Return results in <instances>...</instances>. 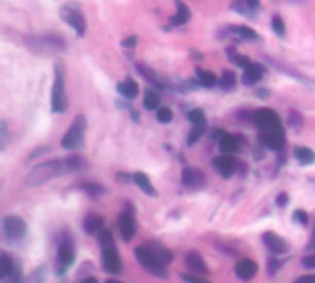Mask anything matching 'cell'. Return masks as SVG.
I'll use <instances>...</instances> for the list:
<instances>
[{
    "label": "cell",
    "instance_id": "9c48e42d",
    "mask_svg": "<svg viewBox=\"0 0 315 283\" xmlns=\"http://www.w3.org/2000/svg\"><path fill=\"white\" fill-rule=\"evenodd\" d=\"M264 243H266V247L269 249V252L275 254V256H282V254H286L289 250L288 241L282 239L280 235L273 234V232H266V234H264Z\"/></svg>",
    "mask_w": 315,
    "mask_h": 283
},
{
    "label": "cell",
    "instance_id": "e0dca14e",
    "mask_svg": "<svg viewBox=\"0 0 315 283\" xmlns=\"http://www.w3.org/2000/svg\"><path fill=\"white\" fill-rule=\"evenodd\" d=\"M262 76H264V66H262V65H256V63H253V65H251L249 68H245L243 85L251 87V85L258 83L260 79H262Z\"/></svg>",
    "mask_w": 315,
    "mask_h": 283
},
{
    "label": "cell",
    "instance_id": "8fae6325",
    "mask_svg": "<svg viewBox=\"0 0 315 283\" xmlns=\"http://www.w3.org/2000/svg\"><path fill=\"white\" fill-rule=\"evenodd\" d=\"M118 230L124 241H131L136 234V222L129 212H124L118 217Z\"/></svg>",
    "mask_w": 315,
    "mask_h": 283
},
{
    "label": "cell",
    "instance_id": "ee69618b",
    "mask_svg": "<svg viewBox=\"0 0 315 283\" xmlns=\"http://www.w3.org/2000/svg\"><path fill=\"white\" fill-rule=\"evenodd\" d=\"M276 204H278V206L288 204V195H286V193H280V195L276 197Z\"/></svg>",
    "mask_w": 315,
    "mask_h": 283
},
{
    "label": "cell",
    "instance_id": "60d3db41",
    "mask_svg": "<svg viewBox=\"0 0 315 283\" xmlns=\"http://www.w3.org/2000/svg\"><path fill=\"white\" fill-rule=\"evenodd\" d=\"M48 151H50V147H39V149H35L33 153H30V155H28V162L33 160V158H37L39 155H43V153H48Z\"/></svg>",
    "mask_w": 315,
    "mask_h": 283
},
{
    "label": "cell",
    "instance_id": "681fc988",
    "mask_svg": "<svg viewBox=\"0 0 315 283\" xmlns=\"http://www.w3.org/2000/svg\"><path fill=\"white\" fill-rule=\"evenodd\" d=\"M313 239H315V227H313Z\"/></svg>",
    "mask_w": 315,
    "mask_h": 283
},
{
    "label": "cell",
    "instance_id": "7a4b0ae2",
    "mask_svg": "<svg viewBox=\"0 0 315 283\" xmlns=\"http://www.w3.org/2000/svg\"><path fill=\"white\" fill-rule=\"evenodd\" d=\"M56 76H54V88H52V112L63 114L68 107L65 90V63L56 61Z\"/></svg>",
    "mask_w": 315,
    "mask_h": 283
},
{
    "label": "cell",
    "instance_id": "5b68a950",
    "mask_svg": "<svg viewBox=\"0 0 315 283\" xmlns=\"http://www.w3.org/2000/svg\"><path fill=\"white\" fill-rule=\"evenodd\" d=\"M135 256H136V259H138L140 265L144 267L149 274H153L162 279L168 278V270H166V267H164V263L148 249V244H146V247H136Z\"/></svg>",
    "mask_w": 315,
    "mask_h": 283
},
{
    "label": "cell",
    "instance_id": "cb8c5ba5",
    "mask_svg": "<svg viewBox=\"0 0 315 283\" xmlns=\"http://www.w3.org/2000/svg\"><path fill=\"white\" fill-rule=\"evenodd\" d=\"M13 270H15L13 259H11V257H9L6 252H2V254H0V278H2V279L8 278Z\"/></svg>",
    "mask_w": 315,
    "mask_h": 283
},
{
    "label": "cell",
    "instance_id": "7402d4cb",
    "mask_svg": "<svg viewBox=\"0 0 315 283\" xmlns=\"http://www.w3.org/2000/svg\"><path fill=\"white\" fill-rule=\"evenodd\" d=\"M219 149L223 153H236L238 149H240V144H238L236 136L229 135V133L221 135V138H219Z\"/></svg>",
    "mask_w": 315,
    "mask_h": 283
},
{
    "label": "cell",
    "instance_id": "c3c4849f",
    "mask_svg": "<svg viewBox=\"0 0 315 283\" xmlns=\"http://www.w3.org/2000/svg\"><path fill=\"white\" fill-rule=\"evenodd\" d=\"M105 283H122V281H116V279H107Z\"/></svg>",
    "mask_w": 315,
    "mask_h": 283
},
{
    "label": "cell",
    "instance_id": "30bf717a",
    "mask_svg": "<svg viewBox=\"0 0 315 283\" xmlns=\"http://www.w3.org/2000/svg\"><path fill=\"white\" fill-rule=\"evenodd\" d=\"M234 272H236V276L241 279V281H251V279L256 276V272H258V265H256L253 259H249V257H243V259H240V261L236 263Z\"/></svg>",
    "mask_w": 315,
    "mask_h": 283
},
{
    "label": "cell",
    "instance_id": "7c38bea8",
    "mask_svg": "<svg viewBox=\"0 0 315 283\" xmlns=\"http://www.w3.org/2000/svg\"><path fill=\"white\" fill-rule=\"evenodd\" d=\"M74 263V250L68 243H63L57 250V274H63L66 267H70Z\"/></svg>",
    "mask_w": 315,
    "mask_h": 283
},
{
    "label": "cell",
    "instance_id": "8992f818",
    "mask_svg": "<svg viewBox=\"0 0 315 283\" xmlns=\"http://www.w3.org/2000/svg\"><path fill=\"white\" fill-rule=\"evenodd\" d=\"M253 122L262 129V131L271 133H284L282 131V123H280L278 114L273 109H258L253 114Z\"/></svg>",
    "mask_w": 315,
    "mask_h": 283
},
{
    "label": "cell",
    "instance_id": "f1b7e54d",
    "mask_svg": "<svg viewBox=\"0 0 315 283\" xmlns=\"http://www.w3.org/2000/svg\"><path fill=\"white\" fill-rule=\"evenodd\" d=\"M219 85H221V88H223V90H232V88L236 87V76L227 70V72H223V74H221Z\"/></svg>",
    "mask_w": 315,
    "mask_h": 283
},
{
    "label": "cell",
    "instance_id": "3957f363",
    "mask_svg": "<svg viewBox=\"0 0 315 283\" xmlns=\"http://www.w3.org/2000/svg\"><path fill=\"white\" fill-rule=\"evenodd\" d=\"M61 18L79 35V37H83L85 31H87V21H85L83 9H81V6H79L78 2H74V0L66 2V4L61 8Z\"/></svg>",
    "mask_w": 315,
    "mask_h": 283
},
{
    "label": "cell",
    "instance_id": "2e32d148",
    "mask_svg": "<svg viewBox=\"0 0 315 283\" xmlns=\"http://www.w3.org/2000/svg\"><path fill=\"white\" fill-rule=\"evenodd\" d=\"M184 263H186V267H188L190 272H197V274H206V272H208V267H206V263L203 261V257L199 256L197 252H188V254H186Z\"/></svg>",
    "mask_w": 315,
    "mask_h": 283
},
{
    "label": "cell",
    "instance_id": "bcb514c9",
    "mask_svg": "<svg viewBox=\"0 0 315 283\" xmlns=\"http://www.w3.org/2000/svg\"><path fill=\"white\" fill-rule=\"evenodd\" d=\"M124 46H135V44H136V37H135V35H131V37H127V39L126 41H124Z\"/></svg>",
    "mask_w": 315,
    "mask_h": 283
},
{
    "label": "cell",
    "instance_id": "f6af8a7d",
    "mask_svg": "<svg viewBox=\"0 0 315 283\" xmlns=\"http://www.w3.org/2000/svg\"><path fill=\"white\" fill-rule=\"evenodd\" d=\"M245 4L249 9H258L260 8V0H245Z\"/></svg>",
    "mask_w": 315,
    "mask_h": 283
},
{
    "label": "cell",
    "instance_id": "6da1fadb",
    "mask_svg": "<svg viewBox=\"0 0 315 283\" xmlns=\"http://www.w3.org/2000/svg\"><path fill=\"white\" fill-rule=\"evenodd\" d=\"M85 167L83 158L79 157H66V158H54V160L43 162L39 166H35L30 173L24 177V184L28 187H37L46 184L48 180L65 177L70 173H78Z\"/></svg>",
    "mask_w": 315,
    "mask_h": 283
},
{
    "label": "cell",
    "instance_id": "1f68e13d",
    "mask_svg": "<svg viewBox=\"0 0 315 283\" xmlns=\"http://www.w3.org/2000/svg\"><path fill=\"white\" fill-rule=\"evenodd\" d=\"M234 33L241 35V37H245V39H251V41H256L258 39V33L253 30V28L249 26H236L234 28Z\"/></svg>",
    "mask_w": 315,
    "mask_h": 283
},
{
    "label": "cell",
    "instance_id": "b9f144b4",
    "mask_svg": "<svg viewBox=\"0 0 315 283\" xmlns=\"http://www.w3.org/2000/svg\"><path fill=\"white\" fill-rule=\"evenodd\" d=\"M295 283H315V274H304L295 279Z\"/></svg>",
    "mask_w": 315,
    "mask_h": 283
},
{
    "label": "cell",
    "instance_id": "8d00e7d4",
    "mask_svg": "<svg viewBox=\"0 0 315 283\" xmlns=\"http://www.w3.org/2000/svg\"><path fill=\"white\" fill-rule=\"evenodd\" d=\"M44 267H39V269L33 270V274L30 276V281L28 283H43L44 281Z\"/></svg>",
    "mask_w": 315,
    "mask_h": 283
},
{
    "label": "cell",
    "instance_id": "d6986e66",
    "mask_svg": "<svg viewBox=\"0 0 315 283\" xmlns=\"http://www.w3.org/2000/svg\"><path fill=\"white\" fill-rule=\"evenodd\" d=\"M293 155L302 166H308V164H313L315 162V151L310 147H302V145H297L293 149Z\"/></svg>",
    "mask_w": 315,
    "mask_h": 283
},
{
    "label": "cell",
    "instance_id": "44dd1931",
    "mask_svg": "<svg viewBox=\"0 0 315 283\" xmlns=\"http://www.w3.org/2000/svg\"><path fill=\"white\" fill-rule=\"evenodd\" d=\"M83 228L87 234H96V232H100L101 228H103V217H100V215H87L83 221Z\"/></svg>",
    "mask_w": 315,
    "mask_h": 283
},
{
    "label": "cell",
    "instance_id": "7dc6e473",
    "mask_svg": "<svg viewBox=\"0 0 315 283\" xmlns=\"http://www.w3.org/2000/svg\"><path fill=\"white\" fill-rule=\"evenodd\" d=\"M81 283H98V279L96 278H87V279H83Z\"/></svg>",
    "mask_w": 315,
    "mask_h": 283
},
{
    "label": "cell",
    "instance_id": "83f0119b",
    "mask_svg": "<svg viewBox=\"0 0 315 283\" xmlns=\"http://www.w3.org/2000/svg\"><path fill=\"white\" fill-rule=\"evenodd\" d=\"M197 76H199V83H201V87L212 88L216 83H218L216 76L210 74V72H206V70H203V68H197Z\"/></svg>",
    "mask_w": 315,
    "mask_h": 283
},
{
    "label": "cell",
    "instance_id": "ab89813d",
    "mask_svg": "<svg viewBox=\"0 0 315 283\" xmlns=\"http://www.w3.org/2000/svg\"><path fill=\"white\" fill-rule=\"evenodd\" d=\"M302 267H304V269H315V254L313 256H306L304 257V259H302Z\"/></svg>",
    "mask_w": 315,
    "mask_h": 283
},
{
    "label": "cell",
    "instance_id": "f546056e",
    "mask_svg": "<svg viewBox=\"0 0 315 283\" xmlns=\"http://www.w3.org/2000/svg\"><path fill=\"white\" fill-rule=\"evenodd\" d=\"M227 52H229V59H231L236 66H240V68H249V66L253 65L251 59H247V57H243V55H238V53H234V50H227Z\"/></svg>",
    "mask_w": 315,
    "mask_h": 283
},
{
    "label": "cell",
    "instance_id": "7bdbcfd3",
    "mask_svg": "<svg viewBox=\"0 0 315 283\" xmlns=\"http://www.w3.org/2000/svg\"><path fill=\"white\" fill-rule=\"evenodd\" d=\"M289 123H291V125L301 123V116H299V112H295V110H291V112H289Z\"/></svg>",
    "mask_w": 315,
    "mask_h": 283
},
{
    "label": "cell",
    "instance_id": "5bb4252c",
    "mask_svg": "<svg viewBox=\"0 0 315 283\" xmlns=\"http://www.w3.org/2000/svg\"><path fill=\"white\" fill-rule=\"evenodd\" d=\"M183 184L186 187L196 190V187H201L203 184H205V177H203L201 171L196 169V167H184L183 169Z\"/></svg>",
    "mask_w": 315,
    "mask_h": 283
},
{
    "label": "cell",
    "instance_id": "836d02e7",
    "mask_svg": "<svg viewBox=\"0 0 315 283\" xmlns=\"http://www.w3.org/2000/svg\"><path fill=\"white\" fill-rule=\"evenodd\" d=\"M171 118H173V112L168 107H159L157 109V120L161 123H170Z\"/></svg>",
    "mask_w": 315,
    "mask_h": 283
},
{
    "label": "cell",
    "instance_id": "52a82bcc",
    "mask_svg": "<svg viewBox=\"0 0 315 283\" xmlns=\"http://www.w3.org/2000/svg\"><path fill=\"white\" fill-rule=\"evenodd\" d=\"M2 230H4V235L9 241H19L26 235L28 227L26 222L17 215H6L4 221H2Z\"/></svg>",
    "mask_w": 315,
    "mask_h": 283
},
{
    "label": "cell",
    "instance_id": "ffe728a7",
    "mask_svg": "<svg viewBox=\"0 0 315 283\" xmlns=\"http://www.w3.org/2000/svg\"><path fill=\"white\" fill-rule=\"evenodd\" d=\"M116 90H118V94H122L126 100H133V98L138 94V85H136L131 78H127L124 83H120L118 87H116Z\"/></svg>",
    "mask_w": 315,
    "mask_h": 283
},
{
    "label": "cell",
    "instance_id": "603a6c76",
    "mask_svg": "<svg viewBox=\"0 0 315 283\" xmlns=\"http://www.w3.org/2000/svg\"><path fill=\"white\" fill-rule=\"evenodd\" d=\"M148 249L151 250V252H153L162 263L173 261V254H171V250H168L166 247H162V244H159V243H149Z\"/></svg>",
    "mask_w": 315,
    "mask_h": 283
},
{
    "label": "cell",
    "instance_id": "ba28073f",
    "mask_svg": "<svg viewBox=\"0 0 315 283\" xmlns=\"http://www.w3.org/2000/svg\"><path fill=\"white\" fill-rule=\"evenodd\" d=\"M101 267H103V270H107L109 274H120L124 270L122 259H120V256L116 254L114 249L101 250Z\"/></svg>",
    "mask_w": 315,
    "mask_h": 283
},
{
    "label": "cell",
    "instance_id": "d4e9b609",
    "mask_svg": "<svg viewBox=\"0 0 315 283\" xmlns=\"http://www.w3.org/2000/svg\"><path fill=\"white\" fill-rule=\"evenodd\" d=\"M159 103H161V96H159V92L153 90V88H148V90H146V94H144V107L148 110H157Z\"/></svg>",
    "mask_w": 315,
    "mask_h": 283
},
{
    "label": "cell",
    "instance_id": "74e56055",
    "mask_svg": "<svg viewBox=\"0 0 315 283\" xmlns=\"http://www.w3.org/2000/svg\"><path fill=\"white\" fill-rule=\"evenodd\" d=\"M181 279H183V281H186V283H210L208 279L199 278V276H196V274H186V272H183V274H181Z\"/></svg>",
    "mask_w": 315,
    "mask_h": 283
},
{
    "label": "cell",
    "instance_id": "4fadbf2b",
    "mask_svg": "<svg viewBox=\"0 0 315 283\" xmlns=\"http://www.w3.org/2000/svg\"><path fill=\"white\" fill-rule=\"evenodd\" d=\"M212 166L216 167V171H218L221 177L229 179V177H232L234 169H236V162H234L232 157H216L214 160H212Z\"/></svg>",
    "mask_w": 315,
    "mask_h": 283
},
{
    "label": "cell",
    "instance_id": "9a60e30c",
    "mask_svg": "<svg viewBox=\"0 0 315 283\" xmlns=\"http://www.w3.org/2000/svg\"><path fill=\"white\" fill-rule=\"evenodd\" d=\"M260 142L266 145L267 149H273V151H278V149L284 147V133H271V131H264L260 135Z\"/></svg>",
    "mask_w": 315,
    "mask_h": 283
},
{
    "label": "cell",
    "instance_id": "4dcf8cb0",
    "mask_svg": "<svg viewBox=\"0 0 315 283\" xmlns=\"http://www.w3.org/2000/svg\"><path fill=\"white\" fill-rule=\"evenodd\" d=\"M188 120H190V123H194V125H205V123H206L205 112H203L201 109H192V110H190Z\"/></svg>",
    "mask_w": 315,
    "mask_h": 283
},
{
    "label": "cell",
    "instance_id": "e575fe53",
    "mask_svg": "<svg viewBox=\"0 0 315 283\" xmlns=\"http://www.w3.org/2000/svg\"><path fill=\"white\" fill-rule=\"evenodd\" d=\"M271 26H273V31H275L278 37H286V26H284V21H282V18L273 17Z\"/></svg>",
    "mask_w": 315,
    "mask_h": 283
},
{
    "label": "cell",
    "instance_id": "d6a6232c",
    "mask_svg": "<svg viewBox=\"0 0 315 283\" xmlns=\"http://www.w3.org/2000/svg\"><path fill=\"white\" fill-rule=\"evenodd\" d=\"M205 135V125H196L192 129V131H190V135H188V140H186V144L188 145H194L197 142V140L201 138V136Z\"/></svg>",
    "mask_w": 315,
    "mask_h": 283
},
{
    "label": "cell",
    "instance_id": "d590c367",
    "mask_svg": "<svg viewBox=\"0 0 315 283\" xmlns=\"http://www.w3.org/2000/svg\"><path fill=\"white\" fill-rule=\"evenodd\" d=\"M81 190L83 192H87V193H92V195H100V193H103L105 190L101 186H98V184H94V182H85V184H81Z\"/></svg>",
    "mask_w": 315,
    "mask_h": 283
},
{
    "label": "cell",
    "instance_id": "484cf974",
    "mask_svg": "<svg viewBox=\"0 0 315 283\" xmlns=\"http://www.w3.org/2000/svg\"><path fill=\"white\" fill-rule=\"evenodd\" d=\"M98 243H100L101 250L114 249V239H113V234H111V230H107V228H101V230L98 232Z\"/></svg>",
    "mask_w": 315,
    "mask_h": 283
},
{
    "label": "cell",
    "instance_id": "f35d334b",
    "mask_svg": "<svg viewBox=\"0 0 315 283\" xmlns=\"http://www.w3.org/2000/svg\"><path fill=\"white\" fill-rule=\"evenodd\" d=\"M293 219L301 222V224H306V222H308V215H306V212H304V210H297V212L293 214Z\"/></svg>",
    "mask_w": 315,
    "mask_h": 283
},
{
    "label": "cell",
    "instance_id": "ac0fdd59",
    "mask_svg": "<svg viewBox=\"0 0 315 283\" xmlns=\"http://www.w3.org/2000/svg\"><path fill=\"white\" fill-rule=\"evenodd\" d=\"M133 180H135L136 186H138L144 193H148L149 197H157V192H155L153 184H151V180H149V177L146 173H140L138 171V173L133 175Z\"/></svg>",
    "mask_w": 315,
    "mask_h": 283
},
{
    "label": "cell",
    "instance_id": "277c9868",
    "mask_svg": "<svg viewBox=\"0 0 315 283\" xmlns=\"http://www.w3.org/2000/svg\"><path fill=\"white\" fill-rule=\"evenodd\" d=\"M85 131H87V122H85V116H83V114H78V116L74 118L72 125H70V129L66 131V135L63 136L61 147L66 149V151L79 149L81 145H83Z\"/></svg>",
    "mask_w": 315,
    "mask_h": 283
},
{
    "label": "cell",
    "instance_id": "4316f807",
    "mask_svg": "<svg viewBox=\"0 0 315 283\" xmlns=\"http://www.w3.org/2000/svg\"><path fill=\"white\" fill-rule=\"evenodd\" d=\"M177 6H179V9H177V15L171 18V24H173V26H183V24H186V22H188L190 11H188V8H186L184 4H181V2Z\"/></svg>",
    "mask_w": 315,
    "mask_h": 283
}]
</instances>
